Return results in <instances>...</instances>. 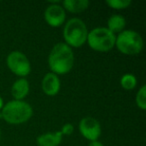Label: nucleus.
<instances>
[{
  "label": "nucleus",
  "mask_w": 146,
  "mask_h": 146,
  "mask_svg": "<svg viewBox=\"0 0 146 146\" xmlns=\"http://www.w3.org/2000/svg\"><path fill=\"white\" fill-rule=\"evenodd\" d=\"M88 30L85 23L79 18H71L63 29V37L68 46L79 47L87 40Z\"/></svg>",
  "instance_id": "7ed1b4c3"
},
{
  "label": "nucleus",
  "mask_w": 146,
  "mask_h": 146,
  "mask_svg": "<svg viewBox=\"0 0 146 146\" xmlns=\"http://www.w3.org/2000/svg\"><path fill=\"white\" fill-rule=\"evenodd\" d=\"M62 137L61 131L47 132L37 137V144L38 146H58L62 141Z\"/></svg>",
  "instance_id": "9d476101"
},
{
  "label": "nucleus",
  "mask_w": 146,
  "mask_h": 146,
  "mask_svg": "<svg viewBox=\"0 0 146 146\" xmlns=\"http://www.w3.org/2000/svg\"><path fill=\"white\" fill-rule=\"evenodd\" d=\"M74 53L66 43H57L51 49L48 56V65L55 74H65L72 69Z\"/></svg>",
  "instance_id": "f257e3e1"
},
{
  "label": "nucleus",
  "mask_w": 146,
  "mask_h": 146,
  "mask_svg": "<svg viewBox=\"0 0 146 146\" xmlns=\"http://www.w3.org/2000/svg\"><path fill=\"white\" fill-rule=\"evenodd\" d=\"M118 50L124 54H137L143 48L141 35L134 30H123L118 34L115 40Z\"/></svg>",
  "instance_id": "39448f33"
},
{
  "label": "nucleus",
  "mask_w": 146,
  "mask_h": 146,
  "mask_svg": "<svg viewBox=\"0 0 146 146\" xmlns=\"http://www.w3.org/2000/svg\"><path fill=\"white\" fill-rule=\"evenodd\" d=\"M73 130H74V127L71 123H66L62 126V129L60 130L62 135H70L72 134Z\"/></svg>",
  "instance_id": "f3484780"
},
{
  "label": "nucleus",
  "mask_w": 146,
  "mask_h": 146,
  "mask_svg": "<svg viewBox=\"0 0 146 146\" xmlns=\"http://www.w3.org/2000/svg\"><path fill=\"white\" fill-rule=\"evenodd\" d=\"M89 146H103V144H102L100 141H98V140H95V141L90 142Z\"/></svg>",
  "instance_id": "a211bd4d"
},
{
  "label": "nucleus",
  "mask_w": 146,
  "mask_h": 146,
  "mask_svg": "<svg viewBox=\"0 0 146 146\" xmlns=\"http://www.w3.org/2000/svg\"><path fill=\"white\" fill-rule=\"evenodd\" d=\"M120 84H121V86L124 89L132 90L137 84V79L131 73H126L120 79Z\"/></svg>",
  "instance_id": "4468645a"
},
{
  "label": "nucleus",
  "mask_w": 146,
  "mask_h": 146,
  "mask_svg": "<svg viewBox=\"0 0 146 146\" xmlns=\"http://www.w3.org/2000/svg\"><path fill=\"white\" fill-rule=\"evenodd\" d=\"M3 106H4V103H3V99H2V97L0 96V110L2 109Z\"/></svg>",
  "instance_id": "6ab92c4d"
},
{
  "label": "nucleus",
  "mask_w": 146,
  "mask_h": 146,
  "mask_svg": "<svg viewBox=\"0 0 146 146\" xmlns=\"http://www.w3.org/2000/svg\"><path fill=\"white\" fill-rule=\"evenodd\" d=\"M6 63L8 68L14 74L21 77L28 75L31 71L30 61L26 55L20 51H12L9 53L6 58Z\"/></svg>",
  "instance_id": "423d86ee"
},
{
  "label": "nucleus",
  "mask_w": 146,
  "mask_h": 146,
  "mask_svg": "<svg viewBox=\"0 0 146 146\" xmlns=\"http://www.w3.org/2000/svg\"><path fill=\"white\" fill-rule=\"evenodd\" d=\"M44 17L46 22L52 27H58L61 24H63L65 21V9L61 5L51 4L45 9Z\"/></svg>",
  "instance_id": "6e6552de"
},
{
  "label": "nucleus",
  "mask_w": 146,
  "mask_h": 146,
  "mask_svg": "<svg viewBox=\"0 0 146 146\" xmlns=\"http://www.w3.org/2000/svg\"><path fill=\"white\" fill-rule=\"evenodd\" d=\"M125 24H126V20L122 15L113 14L108 18L107 29H109L112 33H115V32L120 33L121 31H123Z\"/></svg>",
  "instance_id": "f8f14e48"
},
{
  "label": "nucleus",
  "mask_w": 146,
  "mask_h": 146,
  "mask_svg": "<svg viewBox=\"0 0 146 146\" xmlns=\"http://www.w3.org/2000/svg\"><path fill=\"white\" fill-rule=\"evenodd\" d=\"M79 131L82 136L90 141H95L99 138L101 134V126L97 119L93 117H84L79 122Z\"/></svg>",
  "instance_id": "0eeeda50"
},
{
  "label": "nucleus",
  "mask_w": 146,
  "mask_h": 146,
  "mask_svg": "<svg viewBox=\"0 0 146 146\" xmlns=\"http://www.w3.org/2000/svg\"><path fill=\"white\" fill-rule=\"evenodd\" d=\"M63 8H66L70 12H81L85 10L89 5L88 0H64L63 1Z\"/></svg>",
  "instance_id": "ddd939ff"
},
{
  "label": "nucleus",
  "mask_w": 146,
  "mask_h": 146,
  "mask_svg": "<svg viewBox=\"0 0 146 146\" xmlns=\"http://www.w3.org/2000/svg\"><path fill=\"white\" fill-rule=\"evenodd\" d=\"M42 89L47 95H56L60 90V80L55 73L49 72L42 80Z\"/></svg>",
  "instance_id": "1a4fd4ad"
},
{
  "label": "nucleus",
  "mask_w": 146,
  "mask_h": 146,
  "mask_svg": "<svg viewBox=\"0 0 146 146\" xmlns=\"http://www.w3.org/2000/svg\"><path fill=\"white\" fill-rule=\"evenodd\" d=\"M29 92V82L25 78H19L11 87V94L14 100H22Z\"/></svg>",
  "instance_id": "9b49d317"
},
{
  "label": "nucleus",
  "mask_w": 146,
  "mask_h": 146,
  "mask_svg": "<svg viewBox=\"0 0 146 146\" xmlns=\"http://www.w3.org/2000/svg\"><path fill=\"white\" fill-rule=\"evenodd\" d=\"M136 104L141 109L146 108V86L142 85L136 94Z\"/></svg>",
  "instance_id": "2eb2a0df"
},
{
  "label": "nucleus",
  "mask_w": 146,
  "mask_h": 146,
  "mask_svg": "<svg viewBox=\"0 0 146 146\" xmlns=\"http://www.w3.org/2000/svg\"><path fill=\"white\" fill-rule=\"evenodd\" d=\"M116 36L106 27H96L87 35V42L93 50L106 52L115 45Z\"/></svg>",
  "instance_id": "20e7f679"
},
{
  "label": "nucleus",
  "mask_w": 146,
  "mask_h": 146,
  "mask_svg": "<svg viewBox=\"0 0 146 146\" xmlns=\"http://www.w3.org/2000/svg\"><path fill=\"white\" fill-rule=\"evenodd\" d=\"M33 110L29 103L23 100H11L2 107L3 119L10 124L24 123L30 119Z\"/></svg>",
  "instance_id": "f03ea898"
},
{
  "label": "nucleus",
  "mask_w": 146,
  "mask_h": 146,
  "mask_svg": "<svg viewBox=\"0 0 146 146\" xmlns=\"http://www.w3.org/2000/svg\"><path fill=\"white\" fill-rule=\"evenodd\" d=\"M106 3L112 8L124 9L131 4V0H106Z\"/></svg>",
  "instance_id": "dca6fc26"
}]
</instances>
